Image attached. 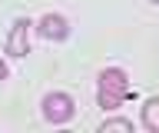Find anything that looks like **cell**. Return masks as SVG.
Segmentation results:
<instances>
[{"label":"cell","instance_id":"6da1fadb","mask_svg":"<svg viewBox=\"0 0 159 133\" xmlns=\"http://www.w3.org/2000/svg\"><path fill=\"white\" fill-rule=\"evenodd\" d=\"M129 93H133V87H129V77L119 70V67H109V70L99 73L96 103L103 107V110H116V107H123Z\"/></svg>","mask_w":159,"mask_h":133},{"label":"cell","instance_id":"7a4b0ae2","mask_svg":"<svg viewBox=\"0 0 159 133\" xmlns=\"http://www.w3.org/2000/svg\"><path fill=\"white\" fill-rule=\"evenodd\" d=\"M73 113H76V107L66 93H47L43 97V120L47 123H66L73 120Z\"/></svg>","mask_w":159,"mask_h":133},{"label":"cell","instance_id":"3957f363","mask_svg":"<svg viewBox=\"0 0 159 133\" xmlns=\"http://www.w3.org/2000/svg\"><path fill=\"white\" fill-rule=\"evenodd\" d=\"M30 27H33V23H30L27 17L13 20L10 37H7V53H10V57H23V53L30 50Z\"/></svg>","mask_w":159,"mask_h":133},{"label":"cell","instance_id":"277c9868","mask_svg":"<svg viewBox=\"0 0 159 133\" xmlns=\"http://www.w3.org/2000/svg\"><path fill=\"white\" fill-rule=\"evenodd\" d=\"M40 33H43L47 40H66L70 23H66V17H60V13H47V17L40 20Z\"/></svg>","mask_w":159,"mask_h":133},{"label":"cell","instance_id":"5b68a950","mask_svg":"<svg viewBox=\"0 0 159 133\" xmlns=\"http://www.w3.org/2000/svg\"><path fill=\"white\" fill-rule=\"evenodd\" d=\"M143 123H146V130L159 133V97L146 100V107H143Z\"/></svg>","mask_w":159,"mask_h":133},{"label":"cell","instance_id":"8992f818","mask_svg":"<svg viewBox=\"0 0 159 133\" xmlns=\"http://www.w3.org/2000/svg\"><path fill=\"white\" fill-rule=\"evenodd\" d=\"M103 133H133V123L129 120H106L103 123Z\"/></svg>","mask_w":159,"mask_h":133},{"label":"cell","instance_id":"52a82bcc","mask_svg":"<svg viewBox=\"0 0 159 133\" xmlns=\"http://www.w3.org/2000/svg\"><path fill=\"white\" fill-rule=\"evenodd\" d=\"M0 80H7V63L0 60Z\"/></svg>","mask_w":159,"mask_h":133},{"label":"cell","instance_id":"ba28073f","mask_svg":"<svg viewBox=\"0 0 159 133\" xmlns=\"http://www.w3.org/2000/svg\"><path fill=\"white\" fill-rule=\"evenodd\" d=\"M152 3H159V0H152Z\"/></svg>","mask_w":159,"mask_h":133}]
</instances>
